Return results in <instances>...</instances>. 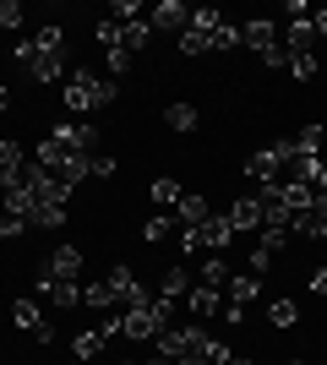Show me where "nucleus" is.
<instances>
[{"label":"nucleus","mask_w":327,"mask_h":365,"mask_svg":"<svg viewBox=\"0 0 327 365\" xmlns=\"http://www.w3.org/2000/svg\"><path fill=\"white\" fill-rule=\"evenodd\" d=\"M115 76H93V71H77V76H66V109L71 115H93V109L115 104Z\"/></svg>","instance_id":"1"},{"label":"nucleus","mask_w":327,"mask_h":365,"mask_svg":"<svg viewBox=\"0 0 327 365\" xmlns=\"http://www.w3.org/2000/svg\"><path fill=\"white\" fill-rule=\"evenodd\" d=\"M229 240H234V224L224 213H207L197 229H180V251L186 257H202V251H229Z\"/></svg>","instance_id":"2"},{"label":"nucleus","mask_w":327,"mask_h":365,"mask_svg":"<svg viewBox=\"0 0 327 365\" xmlns=\"http://www.w3.org/2000/svg\"><path fill=\"white\" fill-rule=\"evenodd\" d=\"M16 61H22V76H28V82H38V88L66 82V55H44L33 38H22V44H16Z\"/></svg>","instance_id":"3"},{"label":"nucleus","mask_w":327,"mask_h":365,"mask_svg":"<svg viewBox=\"0 0 327 365\" xmlns=\"http://www.w3.org/2000/svg\"><path fill=\"white\" fill-rule=\"evenodd\" d=\"M33 278H38V284H77V278H82V251H77V245H55L49 262Z\"/></svg>","instance_id":"4"},{"label":"nucleus","mask_w":327,"mask_h":365,"mask_svg":"<svg viewBox=\"0 0 327 365\" xmlns=\"http://www.w3.org/2000/svg\"><path fill=\"white\" fill-rule=\"evenodd\" d=\"M240 44L256 49V61H267L273 49H284V28L273 22V16H251L246 28H240Z\"/></svg>","instance_id":"5"},{"label":"nucleus","mask_w":327,"mask_h":365,"mask_svg":"<svg viewBox=\"0 0 327 365\" xmlns=\"http://www.w3.org/2000/svg\"><path fill=\"white\" fill-rule=\"evenodd\" d=\"M11 322L22 327V333H33V344H55V322L38 311V300H16L11 305Z\"/></svg>","instance_id":"6"},{"label":"nucleus","mask_w":327,"mask_h":365,"mask_svg":"<svg viewBox=\"0 0 327 365\" xmlns=\"http://www.w3.org/2000/svg\"><path fill=\"white\" fill-rule=\"evenodd\" d=\"M147 28H153V33H186L191 28V6H180V0H158L153 11H147Z\"/></svg>","instance_id":"7"},{"label":"nucleus","mask_w":327,"mask_h":365,"mask_svg":"<svg viewBox=\"0 0 327 365\" xmlns=\"http://www.w3.org/2000/svg\"><path fill=\"white\" fill-rule=\"evenodd\" d=\"M158 333V317H153V305H131L120 317V338H131V344H153Z\"/></svg>","instance_id":"8"},{"label":"nucleus","mask_w":327,"mask_h":365,"mask_svg":"<svg viewBox=\"0 0 327 365\" xmlns=\"http://www.w3.org/2000/svg\"><path fill=\"white\" fill-rule=\"evenodd\" d=\"M224 218L234 224V235H256V229H262V202H256V191H246Z\"/></svg>","instance_id":"9"},{"label":"nucleus","mask_w":327,"mask_h":365,"mask_svg":"<svg viewBox=\"0 0 327 365\" xmlns=\"http://www.w3.org/2000/svg\"><path fill=\"white\" fill-rule=\"evenodd\" d=\"M55 137H61L66 148H77V153H93V148H98V125H88V120H66V125H55Z\"/></svg>","instance_id":"10"},{"label":"nucleus","mask_w":327,"mask_h":365,"mask_svg":"<svg viewBox=\"0 0 327 365\" xmlns=\"http://www.w3.org/2000/svg\"><path fill=\"white\" fill-rule=\"evenodd\" d=\"M186 311L197 322H213L218 311H224V300H218V289H207V284H191V294H186Z\"/></svg>","instance_id":"11"},{"label":"nucleus","mask_w":327,"mask_h":365,"mask_svg":"<svg viewBox=\"0 0 327 365\" xmlns=\"http://www.w3.org/2000/svg\"><path fill=\"white\" fill-rule=\"evenodd\" d=\"M207 213H213V207H207V197H202V191H186V197L175 202V224H180V229H197Z\"/></svg>","instance_id":"12"},{"label":"nucleus","mask_w":327,"mask_h":365,"mask_svg":"<svg viewBox=\"0 0 327 365\" xmlns=\"http://www.w3.org/2000/svg\"><path fill=\"white\" fill-rule=\"evenodd\" d=\"M33 289L44 294L55 311H77L82 305V284H38V278H33Z\"/></svg>","instance_id":"13"},{"label":"nucleus","mask_w":327,"mask_h":365,"mask_svg":"<svg viewBox=\"0 0 327 365\" xmlns=\"http://www.w3.org/2000/svg\"><path fill=\"white\" fill-rule=\"evenodd\" d=\"M311 44H316V28H311V16H295V22L284 28V49H289V55H311Z\"/></svg>","instance_id":"14"},{"label":"nucleus","mask_w":327,"mask_h":365,"mask_svg":"<svg viewBox=\"0 0 327 365\" xmlns=\"http://www.w3.org/2000/svg\"><path fill=\"white\" fill-rule=\"evenodd\" d=\"M104 349H109L104 327H88V333H77V338H71V360H98Z\"/></svg>","instance_id":"15"},{"label":"nucleus","mask_w":327,"mask_h":365,"mask_svg":"<svg viewBox=\"0 0 327 365\" xmlns=\"http://www.w3.org/2000/svg\"><path fill=\"white\" fill-rule=\"evenodd\" d=\"M142 240H147V245L180 240V224H175V213H153V218H147V224H142Z\"/></svg>","instance_id":"16"},{"label":"nucleus","mask_w":327,"mask_h":365,"mask_svg":"<svg viewBox=\"0 0 327 365\" xmlns=\"http://www.w3.org/2000/svg\"><path fill=\"white\" fill-rule=\"evenodd\" d=\"M147 197L158 202V213H175V202L186 197V185H180V180H170V175H158V180H153V191H147Z\"/></svg>","instance_id":"17"},{"label":"nucleus","mask_w":327,"mask_h":365,"mask_svg":"<svg viewBox=\"0 0 327 365\" xmlns=\"http://www.w3.org/2000/svg\"><path fill=\"white\" fill-rule=\"evenodd\" d=\"M28 224H33V229H61V224H66V202H33Z\"/></svg>","instance_id":"18"},{"label":"nucleus","mask_w":327,"mask_h":365,"mask_svg":"<svg viewBox=\"0 0 327 365\" xmlns=\"http://www.w3.org/2000/svg\"><path fill=\"white\" fill-rule=\"evenodd\" d=\"M197 284H207V289H218V284H229V262H224V251H207L202 273H197Z\"/></svg>","instance_id":"19"},{"label":"nucleus","mask_w":327,"mask_h":365,"mask_svg":"<svg viewBox=\"0 0 327 365\" xmlns=\"http://www.w3.org/2000/svg\"><path fill=\"white\" fill-rule=\"evenodd\" d=\"M33 44L44 49V55H66V28L61 22H44V28L33 33Z\"/></svg>","instance_id":"20"},{"label":"nucleus","mask_w":327,"mask_h":365,"mask_svg":"<svg viewBox=\"0 0 327 365\" xmlns=\"http://www.w3.org/2000/svg\"><path fill=\"white\" fill-rule=\"evenodd\" d=\"M164 125L186 137V131H197V109H191V104H164Z\"/></svg>","instance_id":"21"},{"label":"nucleus","mask_w":327,"mask_h":365,"mask_svg":"<svg viewBox=\"0 0 327 365\" xmlns=\"http://www.w3.org/2000/svg\"><path fill=\"white\" fill-rule=\"evenodd\" d=\"M158 294H170V300H186V294H191V273H186V267H170V273L158 278Z\"/></svg>","instance_id":"22"},{"label":"nucleus","mask_w":327,"mask_h":365,"mask_svg":"<svg viewBox=\"0 0 327 365\" xmlns=\"http://www.w3.org/2000/svg\"><path fill=\"white\" fill-rule=\"evenodd\" d=\"M82 305H88V311H98V317H104L109 305H115V289H109V278H98V284H88V289H82Z\"/></svg>","instance_id":"23"},{"label":"nucleus","mask_w":327,"mask_h":365,"mask_svg":"<svg viewBox=\"0 0 327 365\" xmlns=\"http://www.w3.org/2000/svg\"><path fill=\"white\" fill-rule=\"evenodd\" d=\"M147 38H153V28H147V16H142V22H125V28H120V44H125V55H137V49H147Z\"/></svg>","instance_id":"24"},{"label":"nucleus","mask_w":327,"mask_h":365,"mask_svg":"<svg viewBox=\"0 0 327 365\" xmlns=\"http://www.w3.org/2000/svg\"><path fill=\"white\" fill-rule=\"evenodd\" d=\"M267 322H273V327H295V322H300L295 300H289V294H279V300L267 305Z\"/></svg>","instance_id":"25"},{"label":"nucleus","mask_w":327,"mask_h":365,"mask_svg":"<svg viewBox=\"0 0 327 365\" xmlns=\"http://www.w3.org/2000/svg\"><path fill=\"white\" fill-rule=\"evenodd\" d=\"M6 213H16V218H28V213H33V191H28V185L6 191Z\"/></svg>","instance_id":"26"},{"label":"nucleus","mask_w":327,"mask_h":365,"mask_svg":"<svg viewBox=\"0 0 327 365\" xmlns=\"http://www.w3.org/2000/svg\"><path fill=\"white\" fill-rule=\"evenodd\" d=\"M104 66H109V76H125V71H131V55H125V44H109V49H104Z\"/></svg>","instance_id":"27"},{"label":"nucleus","mask_w":327,"mask_h":365,"mask_svg":"<svg viewBox=\"0 0 327 365\" xmlns=\"http://www.w3.org/2000/svg\"><path fill=\"white\" fill-rule=\"evenodd\" d=\"M273 262H279V257H273V251H267V245H251V267H246V273L267 278V273H273Z\"/></svg>","instance_id":"28"},{"label":"nucleus","mask_w":327,"mask_h":365,"mask_svg":"<svg viewBox=\"0 0 327 365\" xmlns=\"http://www.w3.org/2000/svg\"><path fill=\"white\" fill-rule=\"evenodd\" d=\"M322 137H327V131H322V125L311 120L306 131H300V142H295V148H300V153H316V158H322Z\"/></svg>","instance_id":"29"},{"label":"nucleus","mask_w":327,"mask_h":365,"mask_svg":"<svg viewBox=\"0 0 327 365\" xmlns=\"http://www.w3.org/2000/svg\"><path fill=\"white\" fill-rule=\"evenodd\" d=\"M256 245H267V251L279 257L284 245H289V229H256Z\"/></svg>","instance_id":"30"},{"label":"nucleus","mask_w":327,"mask_h":365,"mask_svg":"<svg viewBox=\"0 0 327 365\" xmlns=\"http://www.w3.org/2000/svg\"><path fill=\"white\" fill-rule=\"evenodd\" d=\"M289 71H295V82H311L316 76V55H289Z\"/></svg>","instance_id":"31"},{"label":"nucleus","mask_w":327,"mask_h":365,"mask_svg":"<svg viewBox=\"0 0 327 365\" xmlns=\"http://www.w3.org/2000/svg\"><path fill=\"white\" fill-rule=\"evenodd\" d=\"M28 229V218H16V213H0V240H16Z\"/></svg>","instance_id":"32"},{"label":"nucleus","mask_w":327,"mask_h":365,"mask_svg":"<svg viewBox=\"0 0 327 365\" xmlns=\"http://www.w3.org/2000/svg\"><path fill=\"white\" fill-rule=\"evenodd\" d=\"M180 49H186V55H207V38L197 28H186V33H180Z\"/></svg>","instance_id":"33"},{"label":"nucleus","mask_w":327,"mask_h":365,"mask_svg":"<svg viewBox=\"0 0 327 365\" xmlns=\"http://www.w3.org/2000/svg\"><path fill=\"white\" fill-rule=\"evenodd\" d=\"M88 169H93V180H109V175H115V158H109V153H93Z\"/></svg>","instance_id":"34"},{"label":"nucleus","mask_w":327,"mask_h":365,"mask_svg":"<svg viewBox=\"0 0 327 365\" xmlns=\"http://www.w3.org/2000/svg\"><path fill=\"white\" fill-rule=\"evenodd\" d=\"M22 22V6L16 0H0V28H16Z\"/></svg>","instance_id":"35"},{"label":"nucleus","mask_w":327,"mask_h":365,"mask_svg":"<svg viewBox=\"0 0 327 365\" xmlns=\"http://www.w3.org/2000/svg\"><path fill=\"white\" fill-rule=\"evenodd\" d=\"M306 284H311V294H327V267H311V273H306Z\"/></svg>","instance_id":"36"},{"label":"nucleus","mask_w":327,"mask_h":365,"mask_svg":"<svg viewBox=\"0 0 327 365\" xmlns=\"http://www.w3.org/2000/svg\"><path fill=\"white\" fill-rule=\"evenodd\" d=\"M311 28H316V38H327V6H316V11H311Z\"/></svg>","instance_id":"37"},{"label":"nucleus","mask_w":327,"mask_h":365,"mask_svg":"<svg viewBox=\"0 0 327 365\" xmlns=\"http://www.w3.org/2000/svg\"><path fill=\"white\" fill-rule=\"evenodd\" d=\"M6 109H11V93H6V76H0V115H6Z\"/></svg>","instance_id":"38"},{"label":"nucleus","mask_w":327,"mask_h":365,"mask_svg":"<svg viewBox=\"0 0 327 365\" xmlns=\"http://www.w3.org/2000/svg\"><path fill=\"white\" fill-rule=\"evenodd\" d=\"M316 191H327V164H322V169H316Z\"/></svg>","instance_id":"39"},{"label":"nucleus","mask_w":327,"mask_h":365,"mask_svg":"<svg viewBox=\"0 0 327 365\" xmlns=\"http://www.w3.org/2000/svg\"><path fill=\"white\" fill-rule=\"evenodd\" d=\"M289 365H300V360H289Z\"/></svg>","instance_id":"40"},{"label":"nucleus","mask_w":327,"mask_h":365,"mask_svg":"<svg viewBox=\"0 0 327 365\" xmlns=\"http://www.w3.org/2000/svg\"><path fill=\"white\" fill-rule=\"evenodd\" d=\"M71 365H77V360H71Z\"/></svg>","instance_id":"41"}]
</instances>
